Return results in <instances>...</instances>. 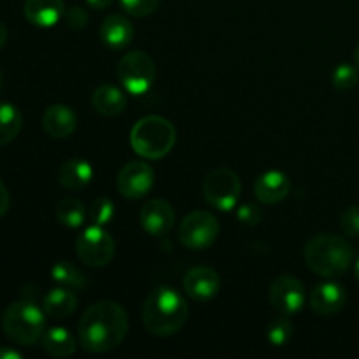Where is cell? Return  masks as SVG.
Returning a JSON list of instances; mask_svg holds the SVG:
<instances>
[{
	"label": "cell",
	"instance_id": "19",
	"mask_svg": "<svg viewBox=\"0 0 359 359\" xmlns=\"http://www.w3.org/2000/svg\"><path fill=\"white\" fill-rule=\"evenodd\" d=\"M91 179H93V168L86 160H81V158L67 160L58 168V182L70 191H79L86 188Z\"/></svg>",
	"mask_w": 359,
	"mask_h": 359
},
{
	"label": "cell",
	"instance_id": "34",
	"mask_svg": "<svg viewBox=\"0 0 359 359\" xmlns=\"http://www.w3.org/2000/svg\"><path fill=\"white\" fill-rule=\"evenodd\" d=\"M23 354L9 346H0V359H21Z\"/></svg>",
	"mask_w": 359,
	"mask_h": 359
},
{
	"label": "cell",
	"instance_id": "7",
	"mask_svg": "<svg viewBox=\"0 0 359 359\" xmlns=\"http://www.w3.org/2000/svg\"><path fill=\"white\" fill-rule=\"evenodd\" d=\"M114 238L104 230V226H88L76 241V252L81 263L90 269L107 266L114 258Z\"/></svg>",
	"mask_w": 359,
	"mask_h": 359
},
{
	"label": "cell",
	"instance_id": "26",
	"mask_svg": "<svg viewBox=\"0 0 359 359\" xmlns=\"http://www.w3.org/2000/svg\"><path fill=\"white\" fill-rule=\"evenodd\" d=\"M291 337H293V323L290 321V316L279 314L266 326V339L273 347L286 346Z\"/></svg>",
	"mask_w": 359,
	"mask_h": 359
},
{
	"label": "cell",
	"instance_id": "21",
	"mask_svg": "<svg viewBox=\"0 0 359 359\" xmlns=\"http://www.w3.org/2000/svg\"><path fill=\"white\" fill-rule=\"evenodd\" d=\"M91 105L102 116H118L126 109V97L119 88L112 84H102L91 95Z\"/></svg>",
	"mask_w": 359,
	"mask_h": 359
},
{
	"label": "cell",
	"instance_id": "12",
	"mask_svg": "<svg viewBox=\"0 0 359 359\" xmlns=\"http://www.w3.org/2000/svg\"><path fill=\"white\" fill-rule=\"evenodd\" d=\"M186 294L196 302H209L219 293L221 277L212 266H195L189 270L182 280Z\"/></svg>",
	"mask_w": 359,
	"mask_h": 359
},
{
	"label": "cell",
	"instance_id": "1",
	"mask_svg": "<svg viewBox=\"0 0 359 359\" xmlns=\"http://www.w3.org/2000/svg\"><path fill=\"white\" fill-rule=\"evenodd\" d=\"M128 333V316L112 300H102L84 311L77 325V339L84 351L104 354L116 349Z\"/></svg>",
	"mask_w": 359,
	"mask_h": 359
},
{
	"label": "cell",
	"instance_id": "32",
	"mask_svg": "<svg viewBox=\"0 0 359 359\" xmlns=\"http://www.w3.org/2000/svg\"><path fill=\"white\" fill-rule=\"evenodd\" d=\"M342 230L351 237H359V205H351L344 210Z\"/></svg>",
	"mask_w": 359,
	"mask_h": 359
},
{
	"label": "cell",
	"instance_id": "16",
	"mask_svg": "<svg viewBox=\"0 0 359 359\" xmlns=\"http://www.w3.org/2000/svg\"><path fill=\"white\" fill-rule=\"evenodd\" d=\"M65 11L63 0H27L23 7L25 18L39 28H51L58 25L65 16Z\"/></svg>",
	"mask_w": 359,
	"mask_h": 359
},
{
	"label": "cell",
	"instance_id": "6",
	"mask_svg": "<svg viewBox=\"0 0 359 359\" xmlns=\"http://www.w3.org/2000/svg\"><path fill=\"white\" fill-rule=\"evenodd\" d=\"M118 77L128 93L144 95L153 86L156 67L147 53L130 51L119 60Z\"/></svg>",
	"mask_w": 359,
	"mask_h": 359
},
{
	"label": "cell",
	"instance_id": "35",
	"mask_svg": "<svg viewBox=\"0 0 359 359\" xmlns=\"http://www.w3.org/2000/svg\"><path fill=\"white\" fill-rule=\"evenodd\" d=\"M86 4L93 9H105L107 6H111L112 0H86Z\"/></svg>",
	"mask_w": 359,
	"mask_h": 359
},
{
	"label": "cell",
	"instance_id": "17",
	"mask_svg": "<svg viewBox=\"0 0 359 359\" xmlns=\"http://www.w3.org/2000/svg\"><path fill=\"white\" fill-rule=\"evenodd\" d=\"M77 126L76 112L65 104L49 105L42 116V128L53 139H65L74 133Z\"/></svg>",
	"mask_w": 359,
	"mask_h": 359
},
{
	"label": "cell",
	"instance_id": "15",
	"mask_svg": "<svg viewBox=\"0 0 359 359\" xmlns=\"http://www.w3.org/2000/svg\"><path fill=\"white\" fill-rule=\"evenodd\" d=\"M291 182L284 172L269 170L259 175L255 182V195L265 205H276L290 195Z\"/></svg>",
	"mask_w": 359,
	"mask_h": 359
},
{
	"label": "cell",
	"instance_id": "23",
	"mask_svg": "<svg viewBox=\"0 0 359 359\" xmlns=\"http://www.w3.org/2000/svg\"><path fill=\"white\" fill-rule=\"evenodd\" d=\"M23 116L20 109L9 102H0V146L13 142L21 132Z\"/></svg>",
	"mask_w": 359,
	"mask_h": 359
},
{
	"label": "cell",
	"instance_id": "27",
	"mask_svg": "<svg viewBox=\"0 0 359 359\" xmlns=\"http://www.w3.org/2000/svg\"><path fill=\"white\" fill-rule=\"evenodd\" d=\"M88 217L93 221V224L98 226H105L114 217V203L112 200L105 198V196H98L88 207Z\"/></svg>",
	"mask_w": 359,
	"mask_h": 359
},
{
	"label": "cell",
	"instance_id": "10",
	"mask_svg": "<svg viewBox=\"0 0 359 359\" xmlns=\"http://www.w3.org/2000/svg\"><path fill=\"white\" fill-rule=\"evenodd\" d=\"M270 304L276 309L279 314L284 316H293L305 305V286L302 284L300 279L293 276H284L277 277L270 286Z\"/></svg>",
	"mask_w": 359,
	"mask_h": 359
},
{
	"label": "cell",
	"instance_id": "33",
	"mask_svg": "<svg viewBox=\"0 0 359 359\" xmlns=\"http://www.w3.org/2000/svg\"><path fill=\"white\" fill-rule=\"evenodd\" d=\"M9 203H11V196L9 191H7V186L0 181V217H4L9 210Z\"/></svg>",
	"mask_w": 359,
	"mask_h": 359
},
{
	"label": "cell",
	"instance_id": "11",
	"mask_svg": "<svg viewBox=\"0 0 359 359\" xmlns=\"http://www.w3.org/2000/svg\"><path fill=\"white\" fill-rule=\"evenodd\" d=\"M118 191L125 198L137 200L146 196L154 186V170L144 161H130L118 174Z\"/></svg>",
	"mask_w": 359,
	"mask_h": 359
},
{
	"label": "cell",
	"instance_id": "4",
	"mask_svg": "<svg viewBox=\"0 0 359 359\" xmlns=\"http://www.w3.org/2000/svg\"><path fill=\"white\" fill-rule=\"evenodd\" d=\"M46 312L34 300L13 302L2 314V332L16 346L30 347L42 339L46 332Z\"/></svg>",
	"mask_w": 359,
	"mask_h": 359
},
{
	"label": "cell",
	"instance_id": "22",
	"mask_svg": "<svg viewBox=\"0 0 359 359\" xmlns=\"http://www.w3.org/2000/svg\"><path fill=\"white\" fill-rule=\"evenodd\" d=\"M41 346L44 353H48L53 358H69L77 349L74 335L62 326H53V328L46 330L41 339Z\"/></svg>",
	"mask_w": 359,
	"mask_h": 359
},
{
	"label": "cell",
	"instance_id": "38",
	"mask_svg": "<svg viewBox=\"0 0 359 359\" xmlns=\"http://www.w3.org/2000/svg\"><path fill=\"white\" fill-rule=\"evenodd\" d=\"M354 272H356V279L359 280V259L356 262V266H354Z\"/></svg>",
	"mask_w": 359,
	"mask_h": 359
},
{
	"label": "cell",
	"instance_id": "14",
	"mask_svg": "<svg viewBox=\"0 0 359 359\" xmlns=\"http://www.w3.org/2000/svg\"><path fill=\"white\" fill-rule=\"evenodd\" d=\"M311 307L319 316H333L344 309L347 302L346 287L342 284L335 283V280H326V283L318 284L314 290L311 291Z\"/></svg>",
	"mask_w": 359,
	"mask_h": 359
},
{
	"label": "cell",
	"instance_id": "36",
	"mask_svg": "<svg viewBox=\"0 0 359 359\" xmlns=\"http://www.w3.org/2000/svg\"><path fill=\"white\" fill-rule=\"evenodd\" d=\"M6 41H7V28H6V25H4L2 21H0V49L4 48Z\"/></svg>",
	"mask_w": 359,
	"mask_h": 359
},
{
	"label": "cell",
	"instance_id": "20",
	"mask_svg": "<svg viewBox=\"0 0 359 359\" xmlns=\"http://www.w3.org/2000/svg\"><path fill=\"white\" fill-rule=\"evenodd\" d=\"M77 309V297L70 287L58 286L49 291L42 300V311L48 318L65 319Z\"/></svg>",
	"mask_w": 359,
	"mask_h": 359
},
{
	"label": "cell",
	"instance_id": "2",
	"mask_svg": "<svg viewBox=\"0 0 359 359\" xmlns=\"http://www.w3.org/2000/svg\"><path fill=\"white\" fill-rule=\"evenodd\" d=\"M188 316V302L172 286L156 287L144 302V326L154 337L175 335L186 325Z\"/></svg>",
	"mask_w": 359,
	"mask_h": 359
},
{
	"label": "cell",
	"instance_id": "3",
	"mask_svg": "<svg viewBox=\"0 0 359 359\" xmlns=\"http://www.w3.org/2000/svg\"><path fill=\"white\" fill-rule=\"evenodd\" d=\"M305 265L325 279L340 277L353 265L354 251L349 242L342 237L330 233L314 235L305 244L304 249Z\"/></svg>",
	"mask_w": 359,
	"mask_h": 359
},
{
	"label": "cell",
	"instance_id": "37",
	"mask_svg": "<svg viewBox=\"0 0 359 359\" xmlns=\"http://www.w3.org/2000/svg\"><path fill=\"white\" fill-rule=\"evenodd\" d=\"M354 58H356V65L359 67V44H358V48H356V53H354Z\"/></svg>",
	"mask_w": 359,
	"mask_h": 359
},
{
	"label": "cell",
	"instance_id": "13",
	"mask_svg": "<svg viewBox=\"0 0 359 359\" xmlns=\"http://www.w3.org/2000/svg\"><path fill=\"white\" fill-rule=\"evenodd\" d=\"M175 223V212L167 200L153 198L140 209V224L153 237L170 233Z\"/></svg>",
	"mask_w": 359,
	"mask_h": 359
},
{
	"label": "cell",
	"instance_id": "39",
	"mask_svg": "<svg viewBox=\"0 0 359 359\" xmlns=\"http://www.w3.org/2000/svg\"><path fill=\"white\" fill-rule=\"evenodd\" d=\"M0 90H2V74H0Z\"/></svg>",
	"mask_w": 359,
	"mask_h": 359
},
{
	"label": "cell",
	"instance_id": "8",
	"mask_svg": "<svg viewBox=\"0 0 359 359\" xmlns=\"http://www.w3.org/2000/svg\"><path fill=\"white\" fill-rule=\"evenodd\" d=\"M242 184L238 175L230 168H216L203 181V196L209 205L217 210L233 209L241 198Z\"/></svg>",
	"mask_w": 359,
	"mask_h": 359
},
{
	"label": "cell",
	"instance_id": "29",
	"mask_svg": "<svg viewBox=\"0 0 359 359\" xmlns=\"http://www.w3.org/2000/svg\"><path fill=\"white\" fill-rule=\"evenodd\" d=\"M123 9L135 18H146L158 9L161 0H119Z\"/></svg>",
	"mask_w": 359,
	"mask_h": 359
},
{
	"label": "cell",
	"instance_id": "18",
	"mask_svg": "<svg viewBox=\"0 0 359 359\" xmlns=\"http://www.w3.org/2000/svg\"><path fill=\"white\" fill-rule=\"evenodd\" d=\"M133 35H135V28H133L132 21L123 14H111L105 18L100 27L102 42L116 51L125 49L133 41Z\"/></svg>",
	"mask_w": 359,
	"mask_h": 359
},
{
	"label": "cell",
	"instance_id": "28",
	"mask_svg": "<svg viewBox=\"0 0 359 359\" xmlns=\"http://www.w3.org/2000/svg\"><path fill=\"white\" fill-rule=\"evenodd\" d=\"M333 86L340 91L353 90L359 83V72L354 65L351 63H340L335 70H333Z\"/></svg>",
	"mask_w": 359,
	"mask_h": 359
},
{
	"label": "cell",
	"instance_id": "31",
	"mask_svg": "<svg viewBox=\"0 0 359 359\" xmlns=\"http://www.w3.org/2000/svg\"><path fill=\"white\" fill-rule=\"evenodd\" d=\"M63 20H65L69 28H72V30H81V28H84L88 25V13L86 9H83L81 6H72L70 9L65 11Z\"/></svg>",
	"mask_w": 359,
	"mask_h": 359
},
{
	"label": "cell",
	"instance_id": "25",
	"mask_svg": "<svg viewBox=\"0 0 359 359\" xmlns=\"http://www.w3.org/2000/svg\"><path fill=\"white\" fill-rule=\"evenodd\" d=\"M51 279L60 286L70 287V290H83L86 286V279L83 273L76 269L70 262H56L51 266Z\"/></svg>",
	"mask_w": 359,
	"mask_h": 359
},
{
	"label": "cell",
	"instance_id": "9",
	"mask_svg": "<svg viewBox=\"0 0 359 359\" xmlns=\"http://www.w3.org/2000/svg\"><path fill=\"white\" fill-rule=\"evenodd\" d=\"M219 235V221L209 210H195L182 219L179 241L184 248L202 251L209 249Z\"/></svg>",
	"mask_w": 359,
	"mask_h": 359
},
{
	"label": "cell",
	"instance_id": "24",
	"mask_svg": "<svg viewBox=\"0 0 359 359\" xmlns=\"http://www.w3.org/2000/svg\"><path fill=\"white\" fill-rule=\"evenodd\" d=\"M86 214L83 202L72 198V196L60 200L58 205L55 207V216L58 223H62L67 228H72V230L83 226L84 221H86Z\"/></svg>",
	"mask_w": 359,
	"mask_h": 359
},
{
	"label": "cell",
	"instance_id": "30",
	"mask_svg": "<svg viewBox=\"0 0 359 359\" xmlns=\"http://www.w3.org/2000/svg\"><path fill=\"white\" fill-rule=\"evenodd\" d=\"M237 217L241 223L249 224V226H256V224L262 223L263 219V209L256 203H244V205L238 207Z\"/></svg>",
	"mask_w": 359,
	"mask_h": 359
},
{
	"label": "cell",
	"instance_id": "5",
	"mask_svg": "<svg viewBox=\"0 0 359 359\" xmlns=\"http://www.w3.org/2000/svg\"><path fill=\"white\" fill-rule=\"evenodd\" d=\"M130 144L139 156L146 160H160L174 147L175 128L161 116H146L133 125Z\"/></svg>",
	"mask_w": 359,
	"mask_h": 359
}]
</instances>
